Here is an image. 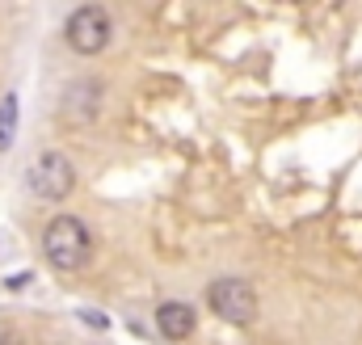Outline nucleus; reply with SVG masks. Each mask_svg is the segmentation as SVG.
Listing matches in <instances>:
<instances>
[{
  "instance_id": "f257e3e1",
  "label": "nucleus",
  "mask_w": 362,
  "mask_h": 345,
  "mask_svg": "<svg viewBox=\"0 0 362 345\" xmlns=\"http://www.w3.org/2000/svg\"><path fill=\"white\" fill-rule=\"evenodd\" d=\"M42 253L59 274H76L93 257V236L76 215H55L42 232Z\"/></svg>"
},
{
  "instance_id": "f03ea898",
  "label": "nucleus",
  "mask_w": 362,
  "mask_h": 345,
  "mask_svg": "<svg viewBox=\"0 0 362 345\" xmlns=\"http://www.w3.org/2000/svg\"><path fill=\"white\" fill-rule=\"evenodd\" d=\"M206 303L228 324H253V316H257V291L245 278H215L206 286Z\"/></svg>"
},
{
  "instance_id": "7ed1b4c3",
  "label": "nucleus",
  "mask_w": 362,
  "mask_h": 345,
  "mask_svg": "<svg viewBox=\"0 0 362 345\" xmlns=\"http://www.w3.org/2000/svg\"><path fill=\"white\" fill-rule=\"evenodd\" d=\"M110 34H114V25H110L101 4H81L64 25V38L76 55H101L110 47Z\"/></svg>"
},
{
  "instance_id": "20e7f679",
  "label": "nucleus",
  "mask_w": 362,
  "mask_h": 345,
  "mask_svg": "<svg viewBox=\"0 0 362 345\" xmlns=\"http://www.w3.org/2000/svg\"><path fill=\"white\" fill-rule=\"evenodd\" d=\"M30 189H34L38 198H47V202H64V198L76 189V169H72V160H68L64 152H42V156H34V165H30Z\"/></svg>"
},
{
  "instance_id": "39448f33",
  "label": "nucleus",
  "mask_w": 362,
  "mask_h": 345,
  "mask_svg": "<svg viewBox=\"0 0 362 345\" xmlns=\"http://www.w3.org/2000/svg\"><path fill=\"white\" fill-rule=\"evenodd\" d=\"M194 308L189 303H181V299H169V303H160L156 308V329H160V337H169V341H181V337H189L194 333Z\"/></svg>"
},
{
  "instance_id": "423d86ee",
  "label": "nucleus",
  "mask_w": 362,
  "mask_h": 345,
  "mask_svg": "<svg viewBox=\"0 0 362 345\" xmlns=\"http://www.w3.org/2000/svg\"><path fill=\"white\" fill-rule=\"evenodd\" d=\"M97 101H101V85L97 81L68 85V93H64V122H89L97 114Z\"/></svg>"
},
{
  "instance_id": "0eeeda50",
  "label": "nucleus",
  "mask_w": 362,
  "mask_h": 345,
  "mask_svg": "<svg viewBox=\"0 0 362 345\" xmlns=\"http://www.w3.org/2000/svg\"><path fill=\"white\" fill-rule=\"evenodd\" d=\"M17 114H21V105H17V93H4V97H0V152H8V148H13Z\"/></svg>"
}]
</instances>
